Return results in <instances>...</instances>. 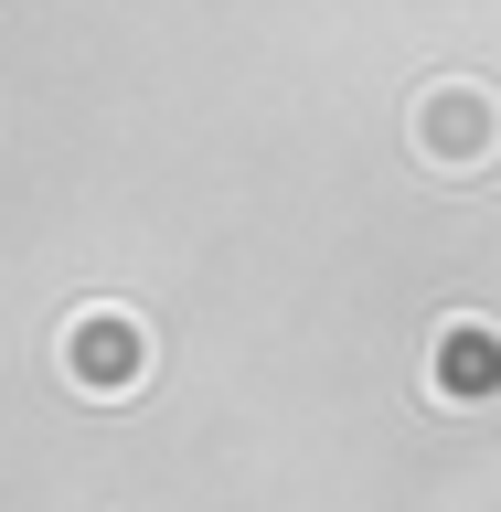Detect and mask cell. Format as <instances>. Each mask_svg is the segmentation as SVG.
<instances>
[{
    "label": "cell",
    "instance_id": "obj_3",
    "mask_svg": "<svg viewBox=\"0 0 501 512\" xmlns=\"http://www.w3.org/2000/svg\"><path fill=\"white\" fill-rule=\"evenodd\" d=\"M54 363L75 395H139V374H150V320L118 310V299H96V310H75L54 331Z\"/></svg>",
    "mask_w": 501,
    "mask_h": 512
},
{
    "label": "cell",
    "instance_id": "obj_1",
    "mask_svg": "<svg viewBox=\"0 0 501 512\" xmlns=\"http://www.w3.org/2000/svg\"><path fill=\"white\" fill-rule=\"evenodd\" d=\"M406 150L416 171H438V182H480L501 160V86L491 75H427L406 96Z\"/></svg>",
    "mask_w": 501,
    "mask_h": 512
},
{
    "label": "cell",
    "instance_id": "obj_2",
    "mask_svg": "<svg viewBox=\"0 0 501 512\" xmlns=\"http://www.w3.org/2000/svg\"><path fill=\"white\" fill-rule=\"evenodd\" d=\"M416 395H427V406H448V416L501 406V320H491V310H448L438 331H427Z\"/></svg>",
    "mask_w": 501,
    "mask_h": 512
}]
</instances>
